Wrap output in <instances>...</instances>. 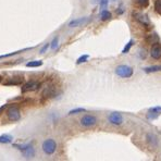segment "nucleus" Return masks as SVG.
<instances>
[{
	"label": "nucleus",
	"mask_w": 161,
	"mask_h": 161,
	"mask_svg": "<svg viewBox=\"0 0 161 161\" xmlns=\"http://www.w3.org/2000/svg\"><path fill=\"white\" fill-rule=\"evenodd\" d=\"M114 72L118 76L123 77V79H130V77L133 75L134 70L131 67H129V65L121 64V65H118V67L115 68Z\"/></svg>",
	"instance_id": "f257e3e1"
},
{
	"label": "nucleus",
	"mask_w": 161,
	"mask_h": 161,
	"mask_svg": "<svg viewBox=\"0 0 161 161\" xmlns=\"http://www.w3.org/2000/svg\"><path fill=\"white\" fill-rule=\"evenodd\" d=\"M42 151H44L46 155L50 156V155H53L57 150V143L56 141L53 138H48L46 141H44L42 145Z\"/></svg>",
	"instance_id": "f03ea898"
},
{
	"label": "nucleus",
	"mask_w": 161,
	"mask_h": 161,
	"mask_svg": "<svg viewBox=\"0 0 161 161\" xmlns=\"http://www.w3.org/2000/svg\"><path fill=\"white\" fill-rule=\"evenodd\" d=\"M14 147L19 148L22 153V155L24 156L25 158H33L35 156V148L33 147L32 144H26V145H21V144H16L14 145Z\"/></svg>",
	"instance_id": "7ed1b4c3"
},
{
	"label": "nucleus",
	"mask_w": 161,
	"mask_h": 161,
	"mask_svg": "<svg viewBox=\"0 0 161 161\" xmlns=\"http://www.w3.org/2000/svg\"><path fill=\"white\" fill-rule=\"evenodd\" d=\"M132 15H133V18L141 25L145 26L146 28H150L151 27V22H150V20H149V18L146 15V14L139 13V12H133V13H132Z\"/></svg>",
	"instance_id": "20e7f679"
},
{
	"label": "nucleus",
	"mask_w": 161,
	"mask_h": 161,
	"mask_svg": "<svg viewBox=\"0 0 161 161\" xmlns=\"http://www.w3.org/2000/svg\"><path fill=\"white\" fill-rule=\"evenodd\" d=\"M98 122V119H97L95 115H92V114H85L80 118V123L82 126L84 127H91V126H94L95 124H97Z\"/></svg>",
	"instance_id": "39448f33"
},
{
	"label": "nucleus",
	"mask_w": 161,
	"mask_h": 161,
	"mask_svg": "<svg viewBox=\"0 0 161 161\" xmlns=\"http://www.w3.org/2000/svg\"><path fill=\"white\" fill-rule=\"evenodd\" d=\"M7 117H8L9 121H18L20 120L21 118V112L20 110H19V108L16 107H10L7 110Z\"/></svg>",
	"instance_id": "423d86ee"
},
{
	"label": "nucleus",
	"mask_w": 161,
	"mask_h": 161,
	"mask_svg": "<svg viewBox=\"0 0 161 161\" xmlns=\"http://www.w3.org/2000/svg\"><path fill=\"white\" fill-rule=\"evenodd\" d=\"M108 121L112 125H121L123 123V117L120 112H112L109 114Z\"/></svg>",
	"instance_id": "0eeeda50"
},
{
	"label": "nucleus",
	"mask_w": 161,
	"mask_h": 161,
	"mask_svg": "<svg viewBox=\"0 0 161 161\" xmlns=\"http://www.w3.org/2000/svg\"><path fill=\"white\" fill-rule=\"evenodd\" d=\"M40 87V83L36 82V80H30V82L25 83L22 87V92L25 93V92H34L37 91Z\"/></svg>",
	"instance_id": "6e6552de"
},
{
	"label": "nucleus",
	"mask_w": 161,
	"mask_h": 161,
	"mask_svg": "<svg viewBox=\"0 0 161 161\" xmlns=\"http://www.w3.org/2000/svg\"><path fill=\"white\" fill-rule=\"evenodd\" d=\"M89 19L86 18V16H84V18H79V19H74V20H72L70 23L68 24L69 27H79V26H82V25H84L85 23L88 22Z\"/></svg>",
	"instance_id": "1a4fd4ad"
},
{
	"label": "nucleus",
	"mask_w": 161,
	"mask_h": 161,
	"mask_svg": "<svg viewBox=\"0 0 161 161\" xmlns=\"http://www.w3.org/2000/svg\"><path fill=\"white\" fill-rule=\"evenodd\" d=\"M150 56L153 57V59H156V60L161 58V46L159 44L153 45L151 50H150Z\"/></svg>",
	"instance_id": "9d476101"
},
{
	"label": "nucleus",
	"mask_w": 161,
	"mask_h": 161,
	"mask_svg": "<svg viewBox=\"0 0 161 161\" xmlns=\"http://www.w3.org/2000/svg\"><path fill=\"white\" fill-rule=\"evenodd\" d=\"M146 139H147L149 145L153 146V147H157L158 144H159V141H158L157 136L153 133H148L147 135H146Z\"/></svg>",
	"instance_id": "9b49d317"
},
{
	"label": "nucleus",
	"mask_w": 161,
	"mask_h": 161,
	"mask_svg": "<svg viewBox=\"0 0 161 161\" xmlns=\"http://www.w3.org/2000/svg\"><path fill=\"white\" fill-rule=\"evenodd\" d=\"M146 42L147 44H150V45H155V44H158L159 42V37L156 33L153 34H149L147 37H146Z\"/></svg>",
	"instance_id": "f8f14e48"
},
{
	"label": "nucleus",
	"mask_w": 161,
	"mask_h": 161,
	"mask_svg": "<svg viewBox=\"0 0 161 161\" xmlns=\"http://www.w3.org/2000/svg\"><path fill=\"white\" fill-rule=\"evenodd\" d=\"M144 72L150 74V73H156V72H160L161 71V65H151V67H147L143 69Z\"/></svg>",
	"instance_id": "ddd939ff"
},
{
	"label": "nucleus",
	"mask_w": 161,
	"mask_h": 161,
	"mask_svg": "<svg viewBox=\"0 0 161 161\" xmlns=\"http://www.w3.org/2000/svg\"><path fill=\"white\" fill-rule=\"evenodd\" d=\"M13 139L12 135L10 134H3V135H0V144H9L11 143Z\"/></svg>",
	"instance_id": "4468645a"
},
{
	"label": "nucleus",
	"mask_w": 161,
	"mask_h": 161,
	"mask_svg": "<svg viewBox=\"0 0 161 161\" xmlns=\"http://www.w3.org/2000/svg\"><path fill=\"white\" fill-rule=\"evenodd\" d=\"M111 16H112V14H111L110 11H108L107 9H106V10H103V11L100 12V19H101L103 21H108V20H110Z\"/></svg>",
	"instance_id": "2eb2a0df"
},
{
	"label": "nucleus",
	"mask_w": 161,
	"mask_h": 161,
	"mask_svg": "<svg viewBox=\"0 0 161 161\" xmlns=\"http://www.w3.org/2000/svg\"><path fill=\"white\" fill-rule=\"evenodd\" d=\"M42 65V60H35V61H30L26 63L27 68H38Z\"/></svg>",
	"instance_id": "dca6fc26"
},
{
	"label": "nucleus",
	"mask_w": 161,
	"mask_h": 161,
	"mask_svg": "<svg viewBox=\"0 0 161 161\" xmlns=\"http://www.w3.org/2000/svg\"><path fill=\"white\" fill-rule=\"evenodd\" d=\"M53 91H54L53 86H47L46 88H45V91H42V95L44 97H49V96H51V95H53Z\"/></svg>",
	"instance_id": "f3484780"
},
{
	"label": "nucleus",
	"mask_w": 161,
	"mask_h": 161,
	"mask_svg": "<svg viewBox=\"0 0 161 161\" xmlns=\"http://www.w3.org/2000/svg\"><path fill=\"white\" fill-rule=\"evenodd\" d=\"M133 44H134V40L133 39H130L129 40V42H127L126 45H125V47L123 48V50H122V53H127L130 50H131V48L133 47Z\"/></svg>",
	"instance_id": "a211bd4d"
},
{
	"label": "nucleus",
	"mask_w": 161,
	"mask_h": 161,
	"mask_svg": "<svg viewBox=\"0 0 161 161\" xmlns=\"http://www.w3.org/2000/svg\"><path fill=\"white\" fill-rule=\"evenodd\" d=\"M135 2L141 8H147L149 4V0H135Z\"/></svg>",
	"instance_id": "6ab92c4d"
},
{
	"label": "nucleus",
	"mask_w": 161,
	"mask_h": 161,
	"mask_svg": "<svg viewBox=\"0 0 161 161\" xmlns=\"http://www.w3.org/2000/svg\"><path fill=\"white\" fill-rule=\"evenodd\" d=\"M88 59H89L88 54H83V56H80V58L76 60V64H82V63L87 62V60H88Z\"/></svg>",
	"instance_id": "aec40b11"
},
{
	"label": "nucleus",
	"mask_w": 161,
	"mask_h": 161,
	"mask_svg": "<svg viewBox=\"0 0 161 161\" xmlns=\"http://www.w3.org/2000/svg\"><path fill=\"white\" fill-rule=\"evenodd\" d=\"M155 11L161 15V0H155Z\"/></svg>",
	"instance_id": "412c9836"
},
{
	"label": "nucleus",
	"mask_w": 161,
	"mask_h": 161,
	"mask_svg": "<svg viewBox=\"0 0 161 161\" xmlns=\"http://www.w3.org/2000/svg\"><path fill=\"white\" fill-rule=\"evenodd\" d=\"M85 109L84 108H75L73 110H70L69 111V114L72 115V114H77V113H80V112H85Z\"/></svg>",
	"instance_id": "4be33fe9"
},
{
	"label": "nucleus",
	"mask_w": 161,
	"mask_h": 161,
	"mask_svg": "<svg viewBox=\"0 0 161 161\" xmlns=\"http://www.w3.org/2000/svg\"><path fill=\"white\" fill-rule=\"evenodd\" d=\"M59 45V37H54V38L53 39V42H50V48L53 49V50H54V49H57V47H58Z\"/></svg>",
	"instance_id": "5701e85b"
},
{
	"label": "nucleus",
	"mask_w": 161,
	"mask_h": 161,
	"mask_svg": "<svg viewBox=\"0 0 161 161\" xmlns=\"http://www.w3.org/2000/svg\"><path fill=\"white\" fill-rule=\"evenodd\" d=\"M158 117H159V113H156V112H150V111H148L147 118H148L149 120H155V119H157Z\"/></svg>",
	"instance_id": "b1692460"
},
{
	"label": "nucleus",
	"mask_w": 161,
	"mask_h": 161,
	"mask_svg": "<svg viewBox=\"0 0 161 161\" xmlns=\"http://www.w3.org/2000/svg\"><path fill=\"white\" fill-rule=\"evenodd\" d=\"M108 3H109V0H100V11L106 10L108 7Z\"/></svg>",
	"instance_id": "393cba45"
},
{
	"label": "nucleus",
	"mask_w": 161,
	"mask_h": 161,
	"mask_svg": "<svg viewBox=\"0 0 161 161\" xmlns=\"http://www.w3.org/2000/svg\"><path fill=\"white\" fill-rule=\"evenodd\" d=\"M150 112H156V113H161V106H158V107H153V108H149V110Z\"/></svg>",
	"instance_id": "a878e982"
},
{
	"label": "nucleus",
	"mask_w": 161,
	"mask_h": 161,
	"mask_svg": "<svg viewBox=\"0 0 161 161\" xmlns=\"http://www.w3.org/2000/svg\"><path fill=\"white\" fill-rule=\"evenodd\" d=\"M49 47H50V45H49V44H46L44 47H42V49H40V51H39V53H46V51H47V49L49 48Z\"/></svg>",
	"instance_id": "bb28decb"
},
{
	"label": "nucleus",
	"mask_w": 161,
	"mask_h": 161,
	"mask_svg": "<svg viewBox=\"0 0 161 161\" xmlns=\"http://www.w3.org/2000/svg\"><path fill=\"white\" fill-rule=\"evenodd\" d=\"M4 107H6V106H3V107H2V108H0V112H1V111L3 110V108H4Z\"/></svg>",
	"instance_id": "cd10ccee"
}]
</instances>
